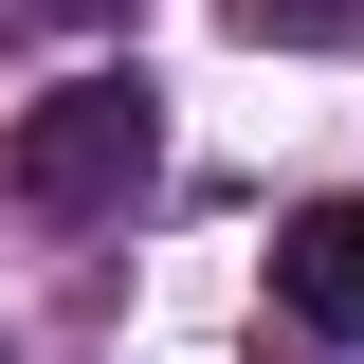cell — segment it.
I'll return each instance as SVG.
<instances>
[{"mask_svg": "<svg viewBox=\"0 0 364 364\" xmlns=\"http://www.w3.org/2000/svg\"><path fill=\"white\" fill-rule=\"evenodd\" d=\"M146 164H164V91L146 73H55L18 128H0V182H18V219H128L146 200Z\"/></svg>", "mask_w": 364, "mask_h": 364, "instance_id": "6da1fadb", "label": "cell"}, {"mask_svg": "<svg viewBox=\"0 0 364 364\" xmlns=\"http://www.w3.org/2000/svg\"><path fill=\"white\" fill-rule=\"evenodd\" d=\"M273 310L310 346H364V200H291L273 219Z\"/></svg>", "mask_w": 364, "mask_h": 364, "instance_id": "7a4b0ae2", "label": "cell"}, {"mask_svg": "<svg viewBox=\"0 0 364 364\" xmlns=\"http://www.w3.org/2000/svg\"><path fill=\"white\" fill-rule=\"evenodd\" d=\"M255 55H364V0H219Z\"/></svg>", "mask_w": 364, "mask_h": 364, "instance_id": "3957f363", "label": "cell"}]
</instances>
